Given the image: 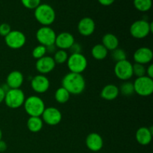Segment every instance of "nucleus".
<instances>
[{
  "label": "nucleus",
  "instance_id": "15",
  "mask_svg": "<svg viewBox=\"0 0 153 153\" xmlns=\"http://www.w3.org/2000/svg\"><path fill=\"white\" fill-rule=\"evenodd\" d=\"M75 43V38L72 34L69 32H61L56 36L55 45L59 49H69Z\"/></svg>",
  "mask_w": 153,
  "mask_h": 153
},
{
  "label": "nucleus",
  "instance_id": "36",
  "mask_svg": "<svg viewBox=\"0 0 153 153\" xmlns=\"http://www.w3.org/2000/svg\"><path fill=\"white\" fill-rule=\"evenodd\" d=\"M115 0H98L99 2L104 6H108L113 4Z\"/></svg>",
  "mask_w": 153,
  "mask_h": 153
},
{
  "label": "nucleus",
  "instance_id": "38",
  "mask_svg": "<svg viewBox=\"0 0 153 153\" xmlns=\"http://www.w3.org/2000/svg\"><path fill=\"white\" fill-rule=\"evenodd\" d=\"M5 91L2 89L1 87H0V104L4 102V97H5Z\"/></svg>",
  "mask_w": 153,
  "mask_h": 153
},
{
  "label": "nucleus",
  "instance_id": "34",
  "mask_svg": "<svg viewBox=\"0 0 153 153\" xmlns=\"http://www.w3.org/2000/svg\"><path fill=\"white\" fill-rule=\"evenodd\" d=\"M46 53H55V52H56V46H55V44L53 45H50V46H46Z\"/></svg>",
  "mask_w": 153,
  "mask_h": 153
},
{
  "label": "nucleus",
  "instance_id": "27",
  "mask_svg": "<svg viewBox=\"0 0 153 153\" xmlns=\"http://www.w3.org/2000/svg\"><path fill=\"white\" fill-rule=\"evenodd\" d=\"M68 54L66 52V50H63V49H58L54 54V61H55V64H62L64 63L67 62V59H68Z\"/></svg>",
  "mask_w": 153,
  "mask_h": 153
},
{
  "label": "nucleus",
  "instance_id": "4",
  "mask_svg": "<svg viewBox=\"0 0 153 153\" xmlns=\"http://www.w3.org/2000/svg\"><path fill=\"white\" fill-rule=\"evenodd\" d=\"M152 22L140 19L131 24L130 27V33L133 37L136 39H143L147 37L149 33L153 31Z\"/></svg>",
  "mask_w": 153,
  "mask_h": 153
},
{
  "label": "nucleus",
  "instance_id": "13",
  "mask_svg": "<svg viewBox=\"0 0 153 153\" xmlns=\"http://www.w3.org/2000/svg\"><path fill=\"white\" fill-rule=\"evenodd\" d=\"M55 65L56 64L52 57L45 55L43 58L37 59L35 67L38 73L42 75H45L51 73L55 69Z\"/></svg>",
  "mask_w": 153,
  "mask_h": 153
},
{
  "label": "nucleus",
  "instance_id": "39",
  "mask_svg": "<svg viewBox=\"0 0 153 153\" xmlns=\"http://www.w3.org/2000/svg\"><path fill=\"white\" fill-rule=\"evenodd\" d=\"M2 135H3L2 131H1V128H0V140H1V138H2Z\"/></svg>",
  "mask_w": 153,
  "mask_h": 153
},
{
  "label": "nucleus",
  "instance_id": "21",
  "mask_svg": "<svg viewBox=\"0 0 153 153\" xmlns=\"http://www.w3.org/2000/svg\"><path fill=\"white\" fill-rule=\"evenodd\" d=\"M102 45L108 49V51H113L118 48L119 46V40L117 37L111 33H108L105 34L102 37Z\"/></svg>",
  "mask_w": 153,
  "mask_h": 153
},
{
  "label": "nucleus",
  "instance_id": "16",
  "mask_svg": "<svg viewBox=\"0 0 153 153\" xmlns=\"http://www.w3.org/2000/svg\"><path fill=\"white\" fill-rule=\"evenodd\" d=\"M95 22L91 17H84L81 19L78 24V31L79 34L84 37L91 35L95 31Z\"/></svg>",
  "mask_w": 153,
  "mask_h": 153
},
{
  "label": "nucleus",
  "instance_id": "12",
  "mask_svg": "<svg viewBox=\"0 0 153 153\" xmlns=\"http://www.w3.org/2000/svg\"><path fill=\"white\" fill-rule=\"evenodd\" d=\"M50 82L47 77L44 75H37L32 78L31 87L34 92L37 94H44L49 90Z\"/></svg>",
  "mask_w": 153,
  "mask_h": 153
},
{
  "label": "nucleus",
  "instance_id": "14",
  "mask_svg": "<svg viewBox=\"0 0 153 153\" xmlns=\"http://www.w3.org/2000/svg\"><path fill=\"white\" fill-rule=\"evenodd\" d=\"M133 58L135 63L144 65L152 61L153 52L149 48L140 47L135 51L133 55Z\"/></svg>",
  "mask_w": 153,
  "mask_h": 153
},
{
  "label": "nucleus",
  "instance_id": "2",
  "mask_svg": "<svg viewBox=\"0 0 153 153\" xmlns=\"http://www.w3.org/2000/svg\"><path fill=\"white\" fill-rule=\"evenodd\" d=\"M34 16L43 26H49L55 21V12L49 4H42L35 8Z\"/></svg>",
  "mask_w": 153,
  "mask_h": 153
},
{
  "label": "nucleus",
  "instance_id": "7",
  "mask_svg": "<svg viewBox=\"0 0 153 153\" xmlns=\"http://www.w3.org/2000/svg\"><path fill=\"white\" fill-rule=\"evenodd\" d=\"M133 84L134 93L140 97H149L153 93V80L148 76L137 78Z\"/></svg>",
  "mask_w": 153,
  "mask_h": 153
},
{
  "label": "nucleus",
  "instance_id": "17",
  "mask_svg": "<svg viewBox=\"0 0 153 153\" xmlns=\"http://www.w3.org/2000/svg\"><path fill=\"white\" fill-rule=\"evenodd\" d=\"M85 143L88 149L92 152H99L103 147V139L98 133H91L86 137Z\"/></svg>",
  "mask_w": 153,
  "mask_h": 153
},
{
  "label": "nucleus",
  "instance_id": "30",
  "mask_svg": "<svg viewBox=\"0 0 153 153\" xmlns=\"http://www.w3.org/2000/svg\"><path fill=\"white\" fill-rule=\"evenodd\" d=\"M46 46H43V45H38L36 46L32 51V56L36 59H40V58H43V56L46 55Z\"/></svg>",
  "mask_w": 153,
  "mask_h": 153
},
{
  "label": "nucleus",
  "instance_id": "9",
  "mask_svg": "<svg viewBox=\"0 0 153 153\" xmlns=\"http://www.w3.org/2000/svg\"><path fill=\"white\" fill-rule=\"evenodd\" d=\"M6 45L12 49H19L23 47L26 42V37L20 31H11L4 37Z\"/></svg>",
  "mask_w": 153,
  "mask_h": 153
},
{
  "label": "nucleus",
  "instance_id": "24",
  "mask_svg": "<svg viewBox=\"0 0 153 153\" xmlns=\"http://www.w3.org/2000/svg\"><path fill=\"white\" fill-rule=\"evenodd\" d=\"M70 94L63 87L58 88L55 93V99L57 102L60 104H64L70 100Z\"/></svg>",
  "mask_w": 153,
  "mask_h": 153
},
{
  "label": "nucleus",
  "instance_id": "29",
  "mask_svg": "<svg viewBox=\"0 0 153 153\" xmlns=\"http://www.w3.org/2000/svg\"><path fill=\"white\" fill-rule=\"evenodd\" d=\"M133 67V76H137V78L142 77L146 75V67L144 65L140 64L135 63L134 64H132Z\"/></svg>",
  "mask_w": 153,
  "mask_h": 153
},
{
  "label": "nucleus",
  "instance_id": "35",
  "mask_svg": "<svg viewBox=\"0 0 153 153\" xmlns=\"http://www.w3.org/2000/svg\"><path fill=\"white\" fill-rule=\"evenodd\" d=\"M146 73H147L148 77L152 79L153 78V65L152 64H150L149 67H147V69H146Z\"/></svg>",
  "mask_w": 153,
  "mask_h": 153
},
{
  "label": "nucleus",
  "instance_id": "23",
  "mask_svg": "<svg viewBox=\"0 0 153 153\" xmlns=\"http://www.w3.org/2000/svg\"><path fill=\"white\" fill-rule=\"evenodd\" d=\"M108 54V49L102 44H97L91 49V55L98 61L104 60Z\"/></svg>",
  "mask_w": 153,
  "mask_h": 153
},
{
  "label": "nucleus",
  "instance_id": "3",
  "mask_svg": "<svg viewBox=\"0 0 153 153\" xmlns=\"http://www.w3.org/2000/svg\"><path fill=\"white\" fill-rule=\"evenodd\" d=\"M23 105L25 112L30 117H40L46 108L43 100L37 96L25 99Z\"/></svg>",
  "mask_w": 153,
  "mask_h": 153
},
{
  "label": "nucleus",
  "instance_id": "31",
  "mask_svg": "<svg viewBox=\"0 0 153 153\" xmlns=\"http://www.w3.org/2000/svg\"><path fill=\"white\" fill-rule=\"evenodd\" d=\"M25 7L28 9H35L40 4V0H21Z\"/></svg>",
  "mask_w": 153,
  "mask_h": 153
},
{
  "label": "nucleus",
  "instance_id": "37",
  "mask_svg": "<svg viewBox=\"0 0 153 153\" xmlns=\"http://www.w3.org/2000/svg\"><path fill=\"white\" fill-rule=\"evenodd\" d=\"M7 148V143H6L4 140H0V152H4V151H6Z\"/></svg>",
  "mask_w": 153,
  "mask_h": 153
},
{
  "label": "nucleus",
  "instance_id": "20",
  "mask_svg": "<svg viewBox=\"0 0 153 153\" xmlns=\"http://www.w3.org/2000/svg\"><path fill=\"white\" fill-rule=\"evenodd\" d=\"M119 88L115 85H107L102 88L101 91V97L108 101L115 100L119 96Z\"/></svg>",
  "mask_w": 153,
  "mask_h": 153
},
{
  "label": "nucleus",
  "instance_id": "33",
  "mask_svg": "<svg viewBox=\"0 0 153 153\" xmlns=\"http://www.w3.org/2000/svg\"><path fill=\"white\" fill-rule=\"evenodd\" d=\"M70 51L71 54H78V53H82V46L79 43H76L75 42L71 47L70 48Z\"/></svg>",
  "mask_w": 153,
  "mask_h": 153
},
{
  "label": "nucleus",
  "instance_id": "25",
  "mask_svg": "<svg viewBox=\"0 0 153 153\" xmlns=\"http://www.w3.org/2000/svg\"><path fill=\"white\" fill-rule=\"evenodd\" d=\"M119 92L124 97H131L134 93V84L131 82L126 81L120 85V88H119Z\"/></svg>",
  "mask_w": 153,
  "mask_h": 153
},
{
  "label": "nucleus",
  "instance_id": "22",
  "mask_svg": "<svg viewBox=\"0 0 153 153\" xmlns=\"http://www.w3.org/2000/svg\"><path fill=\"white\" fill-rule=\"evenodd\" d=\"M43 121L40 117H30L27 120V127L31 132H39L43 128Z\"/></svg>",
  "mask_w": 153,
  "mask_h": 153
},
{
  "label": "nucleus",
  "instance_id": "1",
  "mask_svg": "<svg viewBox=\"0 0 153 153\" xmlns=\"http://www.w3.org/2000/svg\"><path fill=\"white\" fill-rule=\"evenodd\" d=\"M62 87L65 88L70 94L79 95L85 89L86 82L82 74L69 73L62 79Z\"/></svg>",
  "mask_w": 153,
  "mask_h": 153
},
{
  "label": "nucleus",
  "instance_id": "26",
  "mask_svg": "<svg viewBox=\"0 0 153 153\" xmlns=\"http://www.w3.org/2000/svg\"><path fill=\"white\" fill-rule=\"evenodd\" d=\"M134 5L139 11H148L152 7V0H134Z\"/></svg>",
  "mask_w": 153,
  "mask_h": 153
},
{
  "label": "nucleus",
  "instance_id": "11",
  "mask_svg": "<svg viewBox=\"0 0 153 153\" xmlns=\"http://www.w3.org/2000/svg\"><path fill=\"white\" fill-rule=\"evenodd\" d=\"M42 120L49 126H56L62 120L61 112L55 107L46 108L42 114Z\"/></svg>",
  "mask_w": 153,
  "mask_h": 153
},
{
  "label": "nucleus",
  "instance_id": "18",
  "mask_svg": "<svg viewBox=\"0 0 153 153\" xmlns=\"http://www.w3.org/2000/svg\"><path fill=\"white\" fill-rule=\"evenodd\" d=\"M24 76L20 71L13 70L10 72L6 79V84L10 89H18L23 84Z\"/></svg>",
  "mask_w": 153,
  "mask_h": 153
},
{
  "label": "nucleus",
  "instance_id": "8",
  "mask_svg": "<svg viewBox=\"0 0 153 153\" xmlns=\"http://www.w3.org/2000/svg\"><path fill=\"white\" fill-rule=\"evenodd\" d=\"M56 33L49 26H43L36 32V39L40 45L44 46L55 44Z\"/></svg>",
  "mask_w": 153,
  "mask_h": 153
},
{
  "label": "nucleus",
  "instance_id": "5",
  "mask_svg": "<svg viewBox=\"0 0 153 153\" xmlns=\"http://www.w3.org/2000/svg\"><path fill=\"white\" fill-rule=\"evenodd\" d=\"M25 100V94L22 90L10 89L6 92L4 102L8 108L12 109H16L20 108L24 104Z\"/></svg>",
  "mask_w": 153,
  "mask_h": 153
},
{
  "label": "nucleus",
  "instance_id": "28",
  "mask_svg": "<svg viewBox=\"0 0 153 153\" xmlns=\"http://www.w3.org/2000/svg\"><path fill=\"white\" fill-rule=\"evenodd\" d=\"M111 57L112 58H113L114 61H115L116 62H119V61L126 60L127 55L123 49H120V48H117L116 49L112 51Z\"/></svg>",
  "mask_w": 153,
  "mask_h": 153
},
{
  "label": "nucleus",
  "instance_id": "32",
  "mask_svg": "<svg viewBox=\"0 0 153 153\" xmlns=\"http://www.w3.org/2000/svg\"><path fill=\"white\" fill-rule=\"evenodd\" d=\"M10 31H11V27L9 24L4 22L0 25V35L1 36L5 37Z\"/></svg>",
  "mask_w": 153,
  "mask_h": 153
},
{
  "label": "nucleus",
  "instance_id": "19",
  "mask_svg": "<svg viewBox=\"0 0 153 153\" xmlns=\"http://www.w3.org/2000/svg\"><path fill=\"white\" fill-rule=\"evenodd\" d=\"M135 137L137 143L142 146H146L149 144L152 138V128L140 127L136 131Z\"/></svg>",
  "mask_w": 153,
  "mask_h": 153
},
{
  "label": "nucleus",
  "instance_id": "10",
  "mask_svg": "<svg viewBox=\"0 0 153 153\" xmlns=\"http://www.w3.org/2000/svg\"><path fill=\"white\" fill-rule=\"evenodd\" d=\"M114 74L122 81L129 80L133 76L132 64L127 59L117 62L114 66Z\"/></svg>",
  "mask_w": 153,
  "mask_h": 153
},
{
  "label": "nucleus",
  "instance_id": "6",
  "mask_svg": "<svg viewBox=\"0 0 153 153\" xmlns=\"http://www.w3.org/2000/svg\"><path fill=\"white\" fill-rule=\"evenodd\" d=\"M67 63L71 73L82 74L88 67V60L82 53L71 54L68 57Z\"/></svg>",
  "mask_w": 153,
  "mask_h": 153
}]
</instances>
